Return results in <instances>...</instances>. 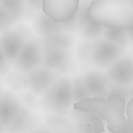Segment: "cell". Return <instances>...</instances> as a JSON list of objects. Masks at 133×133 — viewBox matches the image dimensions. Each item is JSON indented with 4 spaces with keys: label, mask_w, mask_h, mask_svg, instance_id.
I'll list each match as a JSON object with an SVG mask.
<instances>
[{
    "label": "cell",
    "mask_w": 133,
    "mask_h": 133,
    "mask_svg": "<svg viewBox=\"0 0 133 133\" xmlns=\"http://www.w3.org/2000/svg\"><path fill=\"white\" fill-rule=\"evenodd\" d=\"M72 103L71 79L67 76L58 78L42 96V107L46 112H65Z\"/></svg>",
    "instance_id": "cell-3"
},
{
    "label": "cell",
    "mask_w": 133,
    "mask_h": 133,
    "mask_svg": "<svg viewBox=\"0 0 133 133\" xmlns=\"http://www.w3.org/2000/svg\"><path fill=\"white\" fill-rule=\"evenodd\" d=\"M106 76L110 83L131 87L133 84V58L131 56H123L119 58L106 69Z\"/></svg>",
    "instance_id": "cell-8"
},
{
    "label": "cell",
    "mask_w": 133,
    "mask_h": 133,
    "mask_svg": "<svg viewBox=\"0 0 133 133\" xmlns=\"http://www.w3.org/2000/svg\"><path fill=\"white\" fill-rule=\"evenodd\" d=\"M56 133H58V132H56Z\"/></svg>",
    "instance_id": "cell-34"
},
{
    "label": "cell",
    "mask_w": 133,
    "mask_h": 133,
    "mask_svg": "<svg viewBox=\"0 0 133 133\" xmlns=\"http://www.w3.org/2000/svg\"><path fill=\"white\" fill-rule=\"evenodd\" d=\"M120 133H133V132H132V131H129V129L127 128V129H124L123 132H120Z\"/></svg>",
    "instance_id": "cell-30"
},
{
    "label": "cell",
    "mask_w": 133,
    "mask_h": 133,
    "mask_svg": "<svg viewBox=\"0 0 133 133\" xmlns=\"http://www.w3.org/2000/svg\"><path fill=\"white\" fill-rule=\"evenodd\" d=\"M102 39L114 43V44L119 45L122 48H127L131 44L129 39H128V34L125 30H120V29H112V27H105L103 29V34H102Z\"/></svg>",
    "instance_id": "cell-16"
},
{
    "label": "cell",
    "mask_w": 133,
    "mask_h": 133,
    "mask_svg": "<svg viewBox=\"0 0 133 133\" xmlns=\"http://www.w3.org/2000/svg\"><path fill=\"white\" fill-rule=\"evenodd\" d=\"M29 35H30V30L23 25L18 26L16 30H8L1 34L0 45L9 63H14L25 43L29 40Z\"/></svg>",
    "instance_id": "cell-6"
},
{
    "label": "cell",
    "mask_w": 133,
    "mask_h": 133,
    "mask_svg": "<svg viewBox=\"0 0 133 133\" xmlns=\"http://www.w3.org/2000/svg\"><path fill=\"white\" fill-rule=\"evenodd\" d=\"M31 133H52V132L48 131V129H45V128H39V127H38V128H35Z\"/></svg>",
    "instance_id": "cell-27"
},
{
    "label": "cell",
    "mask_w": 133,
    "mask_h": 133,
    "mask_svg": "<svg viewBox=\"0 0 133 133\" xmlns=\"http://www.w3.org/2000/svg\"><path fill=\"white\" fill-rule=\"evenodd\" d=\"M88 14L94 23L128 31L133 27V0H89Z\"/></svg>",
    "instance_id": "cell-2"
},
{
    "label": "cell",
    "mask_w": 133,
    "mask_h": 133,
    "mask_svg": "<svg viewBox=\"0 0 133 133\" xmlns=\"http://www.w3.org/2000/svg\"><path fill=\"white\" fill-rule=\"evenodd\" d=\"M78 57L83 62H89L90 61V54H92V42L84 40L82 44L78 46Z\"/></svg>",
    "instance_id": "cell-21"
},
{
    "label": "cell",
    "mask_w": 133,
    "mask_h": 133,
    "mask_svg": "<svg viewBox=\"0 0 133 133\" xmlns=\"http://www.w3.org/2000/svg\"><path fill=\"white\" fill-rule=\"evenodd\" d=\"M38 128V119L30 109L22 107L17 116L6 127L8 133H31Z\"/></svg>",
    "instance_id": "cell-13"
},
{
    "label": "cell",
    "mask_w": 133,
    "mask_h": 133,
    "mask_svg": "<svg viewBox=\"0 0 133 133\" xmlns=\"http://www.w3.org/2000/svg\"><path fill=\"white\" fill-rule=\"evenodd\" d=\"M103 29H105V26L98 25V23H94V22L90 19L88 23L83 25V26L78 30V35H79V38L83 39V40L94 42V40L102 38Z\"/></svg>",
    "instance_id": "cell-17"
},
{
    "label": "cell",
    "mask_w": 133,
    "mask_h": 133,
    "mask_svg": "<svg viewBox=\"0 0 133 133\" xmlns=\"http://www.w3.org/2000/svg\"><path fill=\"white\" fill-rule=\"evenodd\" d=\"M125 119H127V128L133 132V97L127 101L125 105Z\"/></svg>",
    "instance_id": "cell-23"
},
{
    "label": "cell",
    "mask_w": 133,
    "mask_h": 133,
    "mask_svg": "<svg viewBox=\"0 0 133 133\" xmlns=\"http://www.w3.org/2000/svg\"><path fill=\"white\" fill-rule=\"evenodd\" d=\"M124 53H125L124 48L101 38L92 42L90 62L98 69H107L119 58H122Z\"/></svg>",
    "instance_id": "cell-4"
},
{
    "label": "cell",
    "mask_w": 133,
    "mask_h": 133,
    "mask_svg": "<svg viewBox=\"0 0 133 133\" xmlns=\"http://www.w3.org/2000/svg\"><path fill=\"white\" fill-rule=\"evenodd\" d=\"M25 1H26V0H25Z\"/></svg>",
    "instance_id": "cell-35"
},
{
    "label": "cell",
    "mask_w": 133,
    "mask_h": 133,
    "mask_svg": "<svg viewBox=\"0 0 133 133\" xmlns=\"http://www.w3.org/2000/svg\"><path fill=\"white\" fill-rule=\"evenodd\" d=\"M23 98L26 99V103H29L27 106H30V107H31V103H35V101H36V96L34 93H25Z\"/></svg>",
    "instance_id": "cell-26"
},
{
    "label": "cell",
    "mask_w": 133,
    "mask_h": 133,
    "mask_svg": "<svg viewBox=\"0 0 133 133\" xmlns=\"http://www.w3.org/2000/svg\"><path fill=\"white\" fill-rule=\"evenodd\" d=\"M39 43L42 45V48L70 50L75 44V38L72 34H69V32H58L46 38H40Z\"/></svg>",
    "instance_id": "cell-15"
},
{
    "label": "cell",
    "mask_w": 133,
    "mask_h": 133,
    "mask_svg": "<svg viewBox=\"0 0 133 133\" xmlns=\"http://www.w3.org/2000/svg\"><path fill=\"white\" fill-rule=\"evenodd\" d=\"M127 34H128V39H129V42L133 43V27L131 29V30H128V31H127Z\"/></svg>",
    "instance_id": "cell-28"
},
{
    "label": "cell",
    "mask_w": 133,
    "mask_h": 133,
    "mask_svg": "<svg viewBox=\"0 0 133 133\" xmlns=\"http://www.w3.org/2000/svg\"><path fill=\"white\" fill-rule=\"evenodd\" d=\"M132 49H133V45H132Z\"/></svg>",
    "instance_id": "cell-32"
},
{
    "label": "cell",
    "mask_w": 133,
    "mask_h": 133,
    "mask_svg": "<svg viewBox=\"0 0 133 133\" xmlns=\"http://www.w3.org/2000/svg\"><path fill=\"white\" fill-rule=\"evenodd\" d=\"M43 0H26V9H30L35 13L42 10Z\"/></svg>",
    "instance_id": "cell-25"
},
{
    "label": "cell",
    "mask_w": 133,
    "mask_h": 133,
    "mask_svg": "<svg viewBox=\"0 0 133 133\" xmlns=\"http://www.w3.org/2000/svg\"><path fill=\"white\" fill-rule=\"evenodd\" d=\"M79 4L80 0H43L42 12L52 21L63 23L75 16Z\"/></svg>",
    "instance_id": "cell-7"
},
{
    "label": "cell",
    "mask_w": 133,
    "mask_h": 133,
    "mask_svg": "<svg viewBox=\"0 0 133 133\" xmlns=\"http://www.w3.org/2000/svg\"><path fill=\"white\" fill-rule=\"evenodd\" d=\"M127 101L118 94L110 93L103 98L89 97L74 103V109L80 112L93 114L106 123L109 132L120 133L127 129L125 119Z\"/></svg>",
    "instance_id": "cell-1"
},
{
    "label": "cell",
    "mask_w": 133,
    "mask_h": 133,
    "mask_svg": "<svg viewBox=\"0 0 133 133\" xmlns=\"http://www.w3.org/2000/svg\"><path fill=\"white\" fill-rule=\"evenodd\" d=\"M109 93L118 94V96H120L122 98H124L125 101H129V99H131V90H129V87H127V85H120V84L110 83Z\"/></svg>",
    "instance_id": "cell-22"
},
{
    "label": "cell",
    "mask_w": 133,
    "mask_h": 133,
    "mask_svg": "<svg viewBox=\"0 0 133 133\" xmlns=\"http://www.w3.org/2000/svg\"><path fill=\"white\" fill-rule=\"evenodd\" d=\"M23 107L21 99L12 92L0 93V124L6 128Z\"/></svg>",
    "instance_id": "cell-12"
},
{
    "label": "cell",
    "mask_w": 133,
    "mask_h": 133,
    "mask_svg": "<svg viewBox=\"0 0 133 133\" xmlns=\"http://www.w3.org/2000/svg\"><path fill=\"white\" fill-rule=\"evenodd\" d=\"M129 90H131V98H132V97H133V84L129 87Z\"/></svg>",
    "instance_id": "cell-29"
},
{
    "label": "cell",
    "mask_w": 133,
    "mask_h": 133,
    "mask_svg": "<svg viewBox=\"0 0 133 133\" xmlns=\"http://www.w3.org/2000/svg\"><path fill=\"white\" fill-rule=\"evenodd\" d=\"M16 22H17V21H16L9 13H6V12L1 8V5H0V31L4 32V31L10 30V29L16 25Z\"/></svg>",
    "instance_id": "cell-20"
},
{
    "label": "cell",
    "mask_w": 133,
    "mask_h": 133,
    "mask_svg": "<svg viewBox=\"0 0 133 133\" xmlns=\"http://www.w3.org/2000/svg\"><path fill=\"white\" fill-rule=\"evenodd\" d=\"M0 5L16 21H19L26 13V1L25 0H0Z\"/></svg>",
    "instance_id": "cell-18"
},
{
    "label": "cell",
    "mask_w": 133,
    "mask_h": 133,
    "mask_svg": "<svg viewBox=\"0 0 133 133\" xmlns=\"http://www.w3.org/2000/svg\"><path fill=\"white\" fill-rule=\"evenodd\" d=\"M109 133H111V132H109Z\"/></svg>",
    "instance_id": "cell-33"
},
{
    "label": "cell",
    "mask_w": 133,
    "mask_h": 133,
    "mask_svg": "<svg viewBox=\"0 0 133 133\" xmlns=\"http://www.w3.org/2000/svg\"><path fill=\"white\" fill-rule=\"evenodd\" d=\"M43 65V48L39 43V39L30 38L14 61V70L21 74H29L32 70Z\"/></svg>",
    "instance_id": "cell-5"
},
{
    "label": "cell",
    "mask_w": 133,
    "mask_h": 133,
    "mask_svg": "<svg viewBox=\"0 0 133 133\" xmlns=\"http://www.w3.org/2000/svg\"><path fill=\"white\" fill-rule=\"evenodd\" d=\"M58 79V74L45 66H39L27 74V87L35 96H43Z\"/></svg>",
    "instance_id": "cell-9"
},
{
    "label": "cell",
    "mask_w": 133,
    "mask_h": 133,
    "mask_svg": "<svg viewBox=\"0 0 133 133\" xmlns=\"http://www.w3.org/2000/svg\"><path fill=\"white\" fill-rule=\"evenodd\" d=\"M3 129H4V127H3V125H1V124H0V133L3 132Z\"/></svg>",
    "instance_id": "cell-31"
},
{
    "label": "cell",
    "mask_w": 133,
    "mask_h": 133,
    "mask_svg": "<svg viewBox=\"0 0 133 133\" xmlns=\"http://www.w3.org/2000/svg\"><path fill=\"white\" fill-rule=\"evenodd\" d=\"M83 79L90 97L103 98L110 94V80L106 76V72L101 70H90L83 75Z\"/></svg>",
    "instance_id": "cell-11"
},
{
    "label": "cell",
    "mask_w": 133,
    "mask_h": 133,
    "mask_svg": "<svg viewBox=\"0 0 133 133\" xmlns=\"http://www.w3.org/2000/svg\"><path fill=\"white\" fill-rule=\"evenodd\" d=\"M71 89H72V99H74V103L75 102H79V101H83V99H87L90 97L88 89L85 87V83H84V79L83 76H76L71 80Z\"/></svg>",
    "instance_id": "cell-19"
},
{
    "label": "cell",
    "mask_w": 133,
    "mask_h": 133,
    "mask_svg": "<svg viewBox=\"0 0 133 133\" xmlns=\"http://www.w3.org/2000/svg\"><path fill=\"white\" fill-rule=\"evenodd\" d=\"M9 67H10V63L5 58L4 52H3L1 45H0V75H6L9 72Z\"/></svg>",
    "instance_id": "cell-24"
},
{
    "label": "cell",
    "mask_w": 133,
    "mask_h": 133,
    "mask_svg": "<svg viewBox=\"0 0 133 133\" xmlns=\"http://www.w3.org/2000/svg\"><path fill=\"white\" fill-rule=\"evenodd\" d=\"M32 27L35 32L40 35V38H46V36H50L58 32H66L65 23H58V22L52 21L42 10L35 13L32 18Z\"/></svg>",
    "instance_id": "cell-14"
},
{
    "label": "cell",
    "mask_w": 133,
    "mask_h": 133,
    "mask_svg": "<svg viewBox=\"0 0 133 133\" xmlns=\"http://www.w3.org/2000/svg\"><path fill=\"white\" fill-rule=\"evenodd\" d=\"M43 65L57 74L69 72L71 66L70 50L43 48Z\"/></svg>",
    "instance_id": "cell-10"
}]
</instances>
